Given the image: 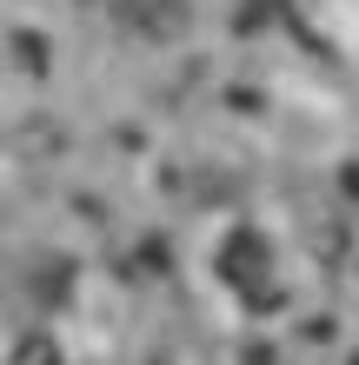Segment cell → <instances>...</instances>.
<instances>
[{"label": "cell", "instance_id": "1", "mask_svg": "<svg viewBox=\"0 0 359 365\" xmlns=\"http://www.w3.org/2000/svg\"><path fill=\"white\" fill-rule=\"evenodd\" d=\"M220 279L233 286L240 299H253V306H280V286H273V246L266 232H233V240L220 246Z\"/></svg>", "mask_w": 359, "mask_h": 365}, {"label": "cell", "instance_id": "2", "mask_svg": "<svg viewBox=\"0 0 359 365\" xmlns=\"http://www.w3.org/2000/svg\"><path fill=\"white\" fill-rule=\"evenodd\" d=\"M7 365H67V359H60L54 339H20V346L7 352Z\"/></svg>", "mask_w": 359, "mask_h": 365}]
</instances>
